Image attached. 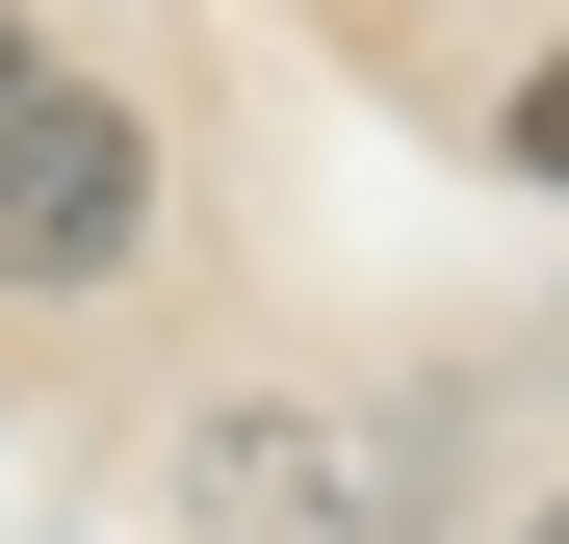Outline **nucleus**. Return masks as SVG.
I'll use <instances>...</instances> for the list:
<instances>
[{"label": "nucleus", "mask_w": 569, "mask_h": 544, "mask_svg": "<svg viewBox=\"0 0 569 544\" xmlns=\"http://www.w3.org/2000/svg\"><path fill=\"white\" fill-rule=\"evenodd\" d=\"M156 259V130L104 105V78H0V286H130Z\"/></svg>", "instance_id": "obj_1"}, {"label": "nucleus", "mask_w": 569, "mask_h": 544, "mask_svg": "<svg viewBox=\"0 0 569 544\" xmlns=\"http://www.w3.org/2000/svg\"><path fill=\"white\" fill-rule=\"evenodd\" d=\"M181 518H208V544H389L362 441H337V415H284V389H233L208 441H181Z\"/></svg>", "instance_id": "obj_2"}, {"label": "nucleus", "mask_w": 569, "mask_h": 544, "mask_svg": "<svg viewBox=\"0 0 569 544\" xmlns=\"http://www.w3.org/2000/svg\"><path fill=\"white\" fill-rule=\"evenodd\" d=\"M0 78H27V27H0Z\"/></svg>", "instance_id": "obj_3"}]
</instances>
